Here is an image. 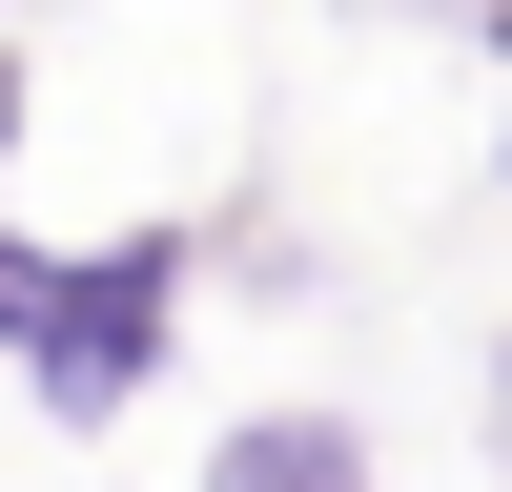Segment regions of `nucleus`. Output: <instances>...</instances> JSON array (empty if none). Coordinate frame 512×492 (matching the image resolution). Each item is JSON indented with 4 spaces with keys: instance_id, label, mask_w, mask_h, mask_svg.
Listing matches in <instances>:
<instances>
[{
    "instance_id": "obj_1",
    "label": "nucleus",
    "mask_w": 512,
    "mask_h": 492,
    "mask_svg": "<svg viewBox=\"0 0 512 492\" xmlns=\"http://www.w3.org/2000/svg\"><path fill=\"white\" fill-rule=\"evenodd\" d=\"M164 287H185V246L62 267V287H41V390H62V410H123V390L164 369Z\"/></svg>"
},
{
    "instance_id": "obj_2",
    "label": "nucleus",
    "mask_w": 512,
    "mask_h": 492,
    "mask_svg": "<svg viewBox=\"0 0 512 492\" xmlns=\"http://www.w3.org/2000/svg\"><path fill=\"white\" fill-rule=\"evenodd\" d=\"M205 492H369V431H349V410H267V431H226Z\"/></svg>"
},
{
    "instance_id": "obj_3",
    "label": "nucleus",
    "mask_w": 512,
    "mask_h": 492,
    "mask_svg": "<svg viewBox=\"0 0 512 492\" xmlns=\"http://www.w3.org/2000/svg\"><path fill=\"white\" fill-rule=\"evenodd\" d=\"M492 410H512V349H492Z\"/></svg>"
}]
</instances>
